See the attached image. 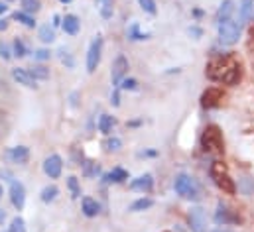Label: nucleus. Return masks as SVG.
I'll list each match as a JSON object with an SVG mask.
<instances>
[{
  "mask_svg": "<svg viewBox=\"0 0 254 232\" xmlns=\"http://www.w3.org/2000/svg\"><path fill=\"white\" fill-rule=\"evenodd\" d=\"M205 75L211 81L225 83V85H237L241 79V65L231 54L213 58L205 65Z\"/></svg>",
  "mask_w": 254,
  "mask_h": 232,
  "instance_id": "f257e3e1",
  "label": "nucleus"
},
{
  "mask_svg": "<svg viewBox=\"0 0 254 232\" xmlns=\"http://www.w3.org/2000/svg\"><path fill=\"white\" fill-rule=\"evenodd\" d=\"M201 146L209 154H223L225 152V142H223L221 128L215 126V124H209L201 134Z\"/></svg>",
  "mask_w": 254,
  "mask_h": 232,
  "instance_id": "f03ea898",
  "label": "nucleus"
},
{
  "mask_svg": "<svg viewBox=\"0 0 254 232\" xmlns=\"http://www.w3.org/2000/svg\"><path fill=\"white\" fill-rule=\"evenodd\" d=\"M174 189H176V193H178L182 199H186V201H199V197H201V191H199L197 181L188 174L176 175V179H174Z\"/></svg>",
  "mask_w": 254,
  "mask_h": 232,
  "instance_id": "7ed1b4c3",
  "label": "nucleus"
},
{
  "mask_svg": "<svg viewBox=\"0 0 254 232\" xmlns=\"http://www.w3.org/2000/svg\"><path fill=\"white\" fill-rule=\"evenodd\" d=\"M209 174H211L213 183H215L223 193H227V195H235V193H237L235 179H231V175L227 172V166H225L223 162H215V164L211 166Z\"/></svg>",
  "mask_w": 254,
  "mask_h": 232,
  "instance_id": "20e7f679",
  "label": "nucleus"
},
{
  "mask_svg": "<svg viewBox=\"0 0 254 232\" xmlns=\"http://www.w3.org/2000/svg\"><path fill=\"white\" fill-rule=\"evenodd\" d=\"M219 28V44L223 46H235L241 40V24L235 20H227L217 26Z\"/></svg>",
  "mask_w": 254,
  "mask_h": 232,
  "instance_id": "39448f33",
  "label": "nucleus"
},
{
  "mask_svg": "<svg viewBox=\"0 0 254 232\" xmlns=\"http://www.w3.org/2000/svg\"><path fill=\"white\" fill-rule=\"evenodd\" d=\"M215 223H217L219 227H231V225H241L243 219H241V215H239L235 209H231V207L219 203V205H217V211H215Z\"/></svg>",
  "mask_w": 254,
  "mask_h": 232,
  "instance_id": "423d86ee",
  "label": "nucleus"
},
{
  "mask_svg": "<svg viewBox=\"0 0 254 232\" xmlns=\"http://www.w3.org/2000/svg\"><path fill=\"white\" fill-rule=\"evenodd\" d=\"M101 56H103V38L97 36L91 42L89 50H87V71L89 73H95L97 71V67L101 63Z\"/></svg>",
  "mask_w": 254,
  "mask_h": 232,
  "instance_id": "0eeeda50",
  "label": "nucleus"
},
{
  "mask_svg": "<svg viewBox=\"0 0 254 232\" xmlns=\"http://www.w3.org/2000/svg\"><path fill=\"white\" fill-rule=\"evenodd\" d=\"M128 73V59L125 54H119L117 59L113 61V69H111V81L115 87H119L125 79H127Z\"/></svg>",
  "mask_w": 254,
  "mask_h": 232,
  "instance_id": "6e6552de",
  "label": "nucleus"
},
{
  "mask_svg": "<svg viewBox=\"0 0 254 232\" xmlns=\"http://www.w3.org/2000/svg\"><path fill=\"white\" fill-rule=\"evenodd\" d=\"M191 232H207V217H205V209L201 207H193L188 215Z\"/></svg>",
  "mask_w": 254,
  "mask_h": 232,
  "instance_id": "1a4fd4ad",
  "label": "nucleus"
},
{
  "mask_svg": "<svg viewBox=\"0 0 254 232\" xmlns=\"http://www.w3.org/2000/svg\"><path fill=\"white\" fill-rule=\"evenodd\" d=\"M64 172V160L58 154H52L50 158L44 160V174L48 175L50 179H60Z\"/></svg>",
  "mask_w": 254,
  "mask_h": 232,
  "instance_id": "9d476101",
  "label": "nucleus"
},
{
  "mask_svg": "<svg viewBox=\"0 0 254 232\" xmlns=\"http://www.w3.org/2000/svg\"><path fill=\"white\" fill-rule=\"evenodd\" d=\"M10 201L16 211H22L26 205V187L16 179L10 181Z\"/></svg>",
  "mask_w": 254,
  "mask_h": 232,
  "instance_id": "9b49d317",
  "label": "nucleus"
},
{
  "mask_svg": "<svg viewBox=\"0 0 254 232\" xmlns=\"http://www.w3.org/2000/svg\"><path fill=\"white\" fill-rule=\"evenodd\" d=\"M223 97H225V95H223L221 89H217V87H209V89L203 91V95H201V107H203V109H215V107L221 105Z\"/></svg>",
  "mask_w": 254,
  "mask_h": 232,
  "instance_id": "f8f14e48",
  "label": "nucleus"
},
{
  "mask_svg": "<svg viewBox=\"0 0 254 232\" xmlns=\"http://www.w3.org/2000/svg\"><path fill=\"white\" fill-rule=\"evenodd\" d=\"M12 79H14L18 85H24V87H28V89H38V83H36V79L28 73V69L14 67V69H12Z\"/></svg>",
  "mask_w": 254,
  "mask_h": 232,
  "instance_id": "ddd939ff",
  "label": "nucleus"
},
{
  "mask_svg": "<svg viewBox=\"0 0 254 232\" xmlns=\"http://www.w3.org/2000/svg\"><path fill=\"white\" fill-rule=\"evenodd\" d=\"M152 187H154V177H152L150 174H144V175H140V177H136V179L130 181V189H132V191L148 193V191H152Z\"/></svg>",
  "mask_w": 254,
  "mask_h": 232,
  "instance_id": "4468645a",
  "label": "nucleus"
},
{
  "mask_svg": "<svg viewBox=\"0 0 254 232\" xmlns=\"http://www.w3.org/2000/svg\"><path fill=\"white\" fill-rule=\"evenodd\" d=\"M8 160L12 164H18V166H26L28 160H30V148L26 146H16L8 152Z\"/></svg>",
  "mask_w": 254,
  "mask_h": 232,
  "instance_id": "2eb2a0df",
  "label": "nucleus"
},
{
  "mask_svg": "<svg viewBox=\"0 0 254 232\" xmlns=\"http://www.w3.org/2000/svg\"><path fill=\"white\" fill-rule=\"evenodd\" d=\"M233 12H235V2L233 0H223L221 6H219V10H217V16H215L217 26L223 24V22H227V20H233Z\"/></svg>",
  "mask_w": 254,
  "mask_h": 232,
  "instance_id": "dca6fc26",
  "label": "nucleus"
},
{
  "mask_svg": "<svg viewBox=\"0 0 254 232\" xmlns=\"http://www.w3.org/2000/svg\"><path fill=\"white\" fill-rule=\"evenodd\" d=\"M62 28L67 36H77L79 30H81V20L75 16V14H65L64 22H62Z\"/></svg>",
  "mask_w": 254,
  "mask_h": 232,
  "instance_id": "f3484780",
  "label": "nucleus"
},
{
  "mask_svg": "<svg viewBox=\"0 0 254 232\" xmlns=\"http://www.w3.org/2000/svg\"><path fill=\"white\" fill-rule=\"evenodd\" d=\"M81 211H83L85 217L93 219V217H97V215L101 213V205H99L93 197H83V201H81Z\"/></svg>",
  "mask_w": 254,
  "mask_h": 232,
  "instance_id": "a211bd4d",
  "label": "nucleus"
},
{
  "mask_svg": "<svg viewBox=\"0 0 254 232\" xmlns=\"http://www.w3.org/2000/svg\"><path fill=\"white\" fill-rule=\"evenodd\" d=\"M128 179V172L123 168H113L109 174L105 175V181L107 183H125Z\"/></svg>",
  "mask_w": 254,
  "mask_h": 232,
  "instance_id": "6ab92c4d",
  "label": "nucleus"
},
{
  "mask_svg": "<svg viewBox=\"0 0 254 232\" xmlns=\"http://www.w3.org/2000/svg\"><path fill=\"white\" fill-rule=\"evenodd\" d=\"M95 6L99 8L101 18H105V20H111V18H113V14H115L113 0H95Z\"/></svg>",
  "mask_w": 254,
  "mask_h": 232,
  "instance_id": "aec40b11",
  "label": "nucleus"
},
{
  "mask_svg": "<svg viewBox=\"0 0 254 232\" xmlns=\"http://www.w3.org/2000/svg\"><path fill=\"white\" fill-rule=\"evenodd\" d=\"M58 195H60V189H58L56 185H46V187L42 189V193H40V199H42L46 205H50V203H54V201L58 199Z\"/></svg>",
  "mask_w": 254,
  "mask_h": 232,
  "instance_id": "412c9836",
  "label": "nucleus"
},
{
  "mask_svg": "<svg viewBox=\"0 0 254 232\" xmlns=\"http://www.w3.org/2000/svg\"><path fill=\"white\" fill-rule=\"evenodd\" d=\"M154 207V199H150V197H140V199H136L132 205H130V211L132 213H142V211H148V209H152Z\"/></svg>",
  "mask_w": 254,
  "mask_h": 232,
  "instance_id": "4be33fe9",
  "label": "nucleus"
},
{
  "mask_svg": "<svg viewBox=\"0 0 254 232\" xmlns=\"http://www.w3.org/2000/svg\"><path fill=\"white\" fill-rule=\"evenodd\" d=\"M115 124H117V120L111 115H101V118H99V132H103L105 136H109L113 132Z\"/></svg>",
  "mask_w": 254,
  "mask_h": 232,
  "instance_id": "5701e85b",
  "label": "nucleus"
},
{
  "mask_svg": "<svg viewBox=\"0 0 254 232\" xmlns=\"http://www.w3.org/2000/svg\"><path fill=\"white\" fill-rule=\"evenodd\" d=\"M253 12H254V0H241V6H239L241 22H249L253 18Z\"/></svg>",
  "mask_w": 254,
  "mask_h": 232,
  "instance_id": "b1692460",
  "label": "nucleus"
},
{
  "mask_svg": "<svg viewBox=\"0 0 254 232\" xmlns=\"http://www.w3.org/2000/svg\"><path fill=\"white\" fill-rule=\"evenodd\" d=\"M28 73H30L36 81H46V79H50V69H48L46 65H34V67L28 69Z\"/></svg>",
  "mask_w": 254,
  "mask_h": 232,
  "instance_id": "393cba45",
  "label": "nucleus"
},
{
  "mask_svg": "<svg viewBox=\"0 0 254 232\" xmlns=\"http://www.w3.org/2000/svg\"><path fill=\"white\" fill-rule=\"evenodd\" d=\"M40 40H42L44 44H54V42H56V30H54V26L44 24V26L40 28Z\"/></svg>",
  "mask_w": 254,
  "mask_h": 232,
  "instance_id": "a878e982",
  "label": "nucleus"
},
{
  "mask_svg": "<svg viewBox=\"0 0 254 232\" xmlns=\"http://www.w3.org/2000/svg\"><path fill=\"white\" fill-rule=\"evenodd\" d=\"M14 20H16V22H20L22 26H26V28H36V18H34L32 14L22 12V10L14 14Z\"/></svg>",
  "mask_w": 254,
  "mask_h": 232,
  "instance_id": "bb28decb",
  "label": "nucleus"
},
{
  "mask_svg": "<svg viewBox=\"0 0 254 232\" xmlns=\"http://www.w3.org/2000/svg\"><path fill=\"white\" fill-rule=\"evenodd\" d=\"M20 6H22V12H26V14H36V12H40V8H42V2L40 0H20Z\"/></svg>",
  "mask_w": 254,
  "mask_h": 232,
  "instance_id": "cd10ccee",
  "label": "nucleus"
},
{
  "mask_svg": "<svg viewBox=\"0 0 254 232\" xmlns=\"http://www.w3.org/2000/svg\"><path fill=\"white\" fill-rule=\"evenodd\" d=\"M128 38H130L132 42H142V40H150V34L140 32V26H138V24H132V26L128 28Z\"/></svg>",
  "mask_w": 254,
  "mask_h": 232,
  "instance_id": "c85d7f7f",
  "label": "nucleus"
},
{
  "mask_svg": "<svg viewBox=\"0 0 254 232\" xmlns=\"http://www.w3.org/2000/svg\"><path fill=\"white\" fill-rule=\"evenodd\" d=\"M67 187H69L73 199H79L81 197V185H79V179L77 177H73V175L67 177Z\"/></svg>",
  "mask_w": 254,
  "mask_h": 232,
  "instance_id": "c756f323",
  "label": "nucleus"
},
{
  "mask_svg": "<svg viewBox=\"0 0 254 232\" xmlns=\"http://www.w3.org/2000/svg\"><path fill=\"white\" fill-rule=\"evenodd\" d=\"M12 54H14L16 58H20V59L28 56V48L24 46V42H22V40H18V38L14 40V46H12Z\"/></svg>",
  "mask_w": 254,
  "mask_h": 232,
  "instance_id": "7c9ffc66",
  "label": "nucleus"
},
{
  "mask_svg": "<svg viewBox=\"0 0 254 232\" xmlns=\"http://www.w3.org/2000/svg\"><path fill=\"white\" fill-rule=\"evenodd\" d=\"M239 187H241V191L245 193V195H254V179H251V177H243L241 179V183H239Z\"/></svg>",
  "mask_w": 254,
  "mask_h": 232,
  "instance_id": "2f4dec72",
  "label": "nucleus"
},
{
  "mask_svg": "<svg viewBox=\"0 0 254 232\" xmlns=\"http://www.w3.org/2000/svg\"><path fill=\"white\" fill-rule=\"evenodd\" d=\"M138 4H140V8H142L146 14H150V16H154V14L158 12L156 0H138Z\"/></svg>",
  "mask_w": 254,
  "mask_h": 232,
  "instance_id": "473e14b6",
  "label": "nucleus"
},
{
  "mask_svg": "<svg viewBox=\"0 0 254 232\" xmlns=\"http://www.w3.org/2000/svg\"><path fill=\"white\" fill-rule=\"evenodd\" d=\"M8 232H26V223H24V219H22V217L12 219V223H10V227H8Z\"/></svg>",
  "mask_w": 254,
  "mask_h": 232,
  "instance_id": "72a5a7b5",
  "label": "nucleus"
},
{
  "mask_svg": "<svg viewBox=\"0 0 254 232\" xmlns=\"http://www.w3.org/2000/svg\"><path fill=\"white\" fill-rule=\"evenodd\" d=\"M105 148H107L109 152H119V150L123 148V140H121V138H109V140L105 142Z\"/></svg>",
  "mask_w": 254,
  "mask_h": 232,
  "instance_id": "f704fd0d",
  "label": "nucleus"
},
{
  "mask_svg": "<svg viewBox=\"0 0 254 232\" xmlns=\"http://www.w3.org/2000/svg\"><path fill=\"white\" fill-rule=\"evenodd\" d=\"M119 87H121L123 91H136V89H138V81H136V79H125Z\"/></svg>",
  "mask_w": 254,
  "mask_h": 232,
  "instance_id": "c9c22d12",
  "label": "nucleus"
},
{
  "mask_svg": "<svg viewBox=\"0 0 254 232\" xmlns=\"http://www.w3.org/2000/svg\"><path fill=\"white\" fill-rule=\"evenodd\" d=\"M50 58H52L50 50H44V48H42V50H36V52H34V59H36V61H48Z\"/></svg>",
  "mask_w": 254,
  "mask_h": 232,
  "instance_id": "e433bc0d",
  "label": "nucleus"
},
{
  "mask_svg": "<svg viewBox=\"0 0 254 232\" xmlns=\"http://www.w3.org/2000/svg\"><path fill=\"white\" fill-rule=\"evenodd\" d=\"M12 56H14V54L10 52V48H8L6 44H0V58L4 59V61H8V59L12 58Z\"/></svg>",
  "mask_w": 254,
  "mask_h": 232,
  "instance_id": "4c0bfd02",
  "label": "nucleus"
},
{
  "mask_svg": "<svg viewBox=\"0 0 254 232\" xmlns=\"http://www.w3.org/2000/svg\"><path fill=\"white\" fill-rule=\"evenodd\" d=\"M60 56H62V61H64L67 67H73V58L69 54H65V50H60Z\"/></svg>",
  "mask_w": 254,
  "mask_h": 232,
  "instance_id": "58836bf2",
  "label": "nucleus"
},
{
  "mask_svg": "<svg viewBox=\"0 0 254 232\" xmlns=\"http://www.w3.org/2000/svg\"><path fill=\"white\" fill-rule=\"evenodd\" d=\"M111 105H113V107H121V95H119V91H115V93L111 95Z\"/></svg>",
  "mask_w": 254,
  "mask_h": 232,
  "instance_id": "ea45409f",
  "label": "nucleus"
},
{
  "mask_svg": "<svg viewBox=\"0 0 254 232\" xmlns=\"http://www.w3.org/2000/svg\"><path fill=\"white\" fill-rule=\"evenodd\" d=\"M190 34H191V36H195V40H199V38L203 36L201 28H197V26H191V28H190Z\"/></svg>",
  "mask_w": 254,
  "mask_h": 232,
  "instance_id": "a19ab883",
  "label": "nucleus"
},
{
  "mask_svg": "<svg viewBox=\"0 0 254 232\" xmlns=\"http://www.w3.org/2000/svg\"><path fill=\"white\" fill-rule=\"evenodd\" d=\"M6 28H8V20H6V18H2V20H0V32H2V30H6Z\"/></svg>",
  "mask_w": 254,
  "mask_h": 232,
  "instance_id": "79ce46f5",
  "label": "nucleus"
},
{
  "mask_svg": "<svg viewBox=\"0 0 254 232\" xmlns=\"http://www.w3.org/2000/svg\"><path fill=\"white\" fill-rule=\"evenodd\" d=\"M4 221H6V211H4V209H0V227L4 225Z\"/></svg>",
  "mask_w": 254,
  "mask_h": 232,
  "instance_id": "37998d69",
  "label": "nucleus"
},
{
  "mask_svg": "<svg viewBox=\"0 0 254 232\" xmlns=\"http://www.w3.org/2000/svg\"><path fill=\"white\" fill-rule=\"evenodd\" d=\"M6 12H8V6H6L4 2H0V16H2V14H6Z\"/></svg>",
  "mask_w": 254,
  "mask_h": 232,
  "instance_id": "c03bdc74",
  "label": "nucleus"
},
{
  "mask_svg": "<svg viewBox=\"0 0 254 232\" xmlns=\"http://www.w3.org/2000/svg\"><path fill=\"white\" fill-rule=\"evenodd\" d=\"M213 232H235V231H231V229H215Z\"/></svg>",
  "mask_w": 254,
  "mask_h": 232,
  "instance_id": "a18cd8bd",
  "label": "nucleus"
},
{
  "mask_svg": "<svg viewBox=\"0 0 254 232\" xmlns=\"http://www.w3.org/2000/svg\"><path fill=\"white\" fill-rule=\"evenodd\" d=\"M2 195H4V189H2V185H0V199H2Z\"/></svg>",
  "mask_w": 254,
  "mask_h": 232,
  "instance_id": "49530a36",
  "label": "nucleus"
},
{
  "mask_svg": "<svg viewBox=\"0 0 254 232\" xmlns=\"http://www.w3.org/2000/svg\"><path fill=\"white\" fill-rule=\"evenodd\" d=\"M60 2H62V4H69V2H71V0H60Z\"/></svg>",
  "mask_w": 254,
  "mask_h": 232,
  "instance_id": "de8ad7c7",
  "label": "nucleus"
},
{
  "mask_svg": "<svg viewBox=\"0 0 254 232\" xmlns=\"http://www.w3.org/2000/svg\"><path fill=\"white\" fill-rule=\"evenodd\" d=\"M176 231H178V232H184V231H182V229H180V227H178V229H176Z\"/></svg>",
  "mask_w": 254,
  "mask_h": 232,
  "instance_id": "09e8293b",
  "label": "nucleus"
}]
</instances>
